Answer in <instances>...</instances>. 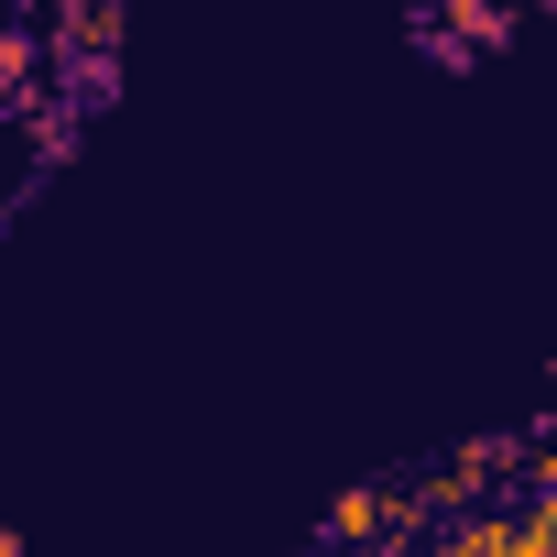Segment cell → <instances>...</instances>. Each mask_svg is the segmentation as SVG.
<instances>
[{
  "label": "cell",
  "instance_id": "3957f363",
  "mask_svg": "<svg viewBox=\"0 0 557 557\" xmlns=\"http://www.w3.org/2000/svg\"><path fill=\"white\" fill-rule=\"evenodd\" d=\"M318 557H329V546H318Z\"/></svg>",
  "mask_w": 557,
  "mask_h": 557
},
{
  "label": "cell",
  "instance_id": "6da1fadb",
  "mask_svg": "<svg viewBox=\"0 0 557 557\" xmlns=\"http://www.w3.org/2000/svg\"><path fill=\"white\" fill-rule=\"evenodd\" d=\"M55 34H66V45H88V55H99V45H121V12H110V0H88V12H66V23H55Z\"/></svg>",
  "mask_w": 557,
  "mask_h": 557
},
{
  "label": "cell",
  "instance_id": "7a4b0ae2",
  "mask_svg": "<svg viewBox=\"0 0 557 557\" xmlns=\"http://www.w3.org/2000/svg\"><path fill=\"white\" fill-rule=\"evenodd\" d=\"M23 66H34V23H0V99H23Z\"/></svg>",
  "mask_w": 557,
  "mask_h": 557
}]
</instances>
